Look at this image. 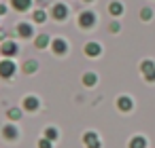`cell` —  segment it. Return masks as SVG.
Masks as SVG:
<instances>
[{
    "label": "cell",
    "mask_w": 155,
    "mask_h": 148,
    "mask_svg": "<svg viewBox=\"0 0 155 148\" xmlns=\"http://www.w3.org/2000/svg\"><path fill=\"white\" fill-rule=\"evenodd\" d=\"M79 26L85 28V30H87V28H94V26H96V15H94L91 11L81 13V15H79Z\"/></svg>",
    "instance_id": "obj_3"
},
{
    "label": "cell",
    "mask_w": 155,
    "mask_h": 148,
    "mask_svg": "<svg viewBox=\"0 0 155 148\" xmlns=\"http://www.w3.org/2000/svg\"><path fill=\"white\" fill-rule=\"evenodd\" d=\"M17 34H19L21 38H30V36H34V28H32V24H19V26H17Z\"/></svg>",
    "instance_id": "obj_10"
},
{
    "label": "cell",
    "mask_w": 155,
    "mask_h": 148,
    "mask_svg": "<svg viewBox=\"0 0 155 148\" xmlns=\"http://www.w3.org/2000/svg\"><path fill=\"white\" fill-rule=\"evenodd\" d=\"M51 49H53L55 55H66L68 53V43L64 38H53L51 40Z\"/></svg>",
    "instance_id": "obj_6"
},
{
    "label": "cell",
    "mask_w": 155,
    "mask_h": 148,
    "mask_svg": "<svg viewBox=\"0 0 155 148\" xmlns=\"http://www.w3.org/2000/svg\"><path fill=\"white\" fill-rule=\"evenodd\" d=\"M151 68H155V61H151V59H144V61L140 64V70H142V74H144V72H149Z\"/></svg>",
    "instance_id": "obj_22"
},
{
    "label": "cell",
    "mask_w": 155,
    "mask_h": 148,
    "mask_svg": "<svg viewBox=\"0 0 155 148\" xmlns=\"http://www.w3.org/2000/svg\"><path fill=\"white\" fill-rule=\"evenodd\" d=\"M11 5H13V9H17V11H28V9L32 7V0H11Z\"/></svg>",
    "instance_id": "obj_13"
},
{
    "label": "cell",
    "mask_w": 155,
    "mask_h": 148,
    "mask_svg": "<svg viewBox=\"0 0 155 148\" xmlns=\"http://www.w3.org/2000/svg\"><path fill=\"white\" fill-rule=\"evenodd\" d=\"M36 68H38V64H36V61H28V64L24 66V72H26V74H34V72H36Z\"/></svg>",
    "instance_id": "obj_18"
},
{
    "label": "cell",
    "mask_w": 155,
    "mask_h": 148,
    "mask_svg": "<svg viewBox=\"0 0 155 148\" xmlns=\"http://www.w3.org/2000/svg\"><path fill=\"white\" fill-rule=\"evenodd\" d=\"M2 135H5L9 142H13V140H17V137H19V131H17V127L11 123V125H7V127L2 129Z\"/></svg>",
    "instance_id": "obj_11"
},
{
    "label": "cell",
    "mask_w": 155,
    "mask_h": 148,
    "mask_svg": "<svg viewBox=\"0 0 155 148\" xmlns=\"http://www.w3.org/2000/svg\"><path fill=\"white\" fill-rule=\"evenodd\" d=\"M151 17H153V11H151L149 7H144V9L140 11V19H142V21H149Z\"/></svg>",
    "instance_id": "obj_20"
},
{
    "label": "cell",
    "mask_w": 155,
    "mask_h": 148,
    "mask_svg": "<svg viewBox=\"0 0 155 148\" xmlns=\"http://www.w3.org/2000/svg\"><path fill=\"white\" fill-rule=\"evenodd\" d=\"M127 148H147V137L144 135H134L127 144Z\"/></svg>",
    "instance_id": "obj_12"
},
{
    "label": "cell",
    "mask_w": 155,
    "mask_h": 148,
    "mask_svg": "<svg viewBox=\"0 0 155 148\" xmlns=\"http://www.w3.org/2000/svg\"><path fill=\"white\" fill-rule=\"evenodd\" d=\"M83 2H91V0H83Z\"/></svg>",
    "instance_id": "obj_27"
},
{
    "label": "cell",
    "mask_w": 155,
    "mask_h": 148,
    "mask_svg": "<svg viewBox=\"0 0 155 148\" xmlns=\"http://www.w3.org/2000/svg\"><path fill=\"white\" fill-rule=\"evenodd\" d=\"M38 148H53V142L47 140V137H43V140H38Z\"/></svg>",
    "instance_id": "obj_23"
},
{
    "label": "cell",
    "mask_w": 155,
    "mask_h": 148,
    "mask_svg": "<svg viewBox=\"0 0 155 148\" xmlns=\"http://www.w3.org/2000/svg\"><path fill=\"white\" fill-rule=\"evenodd\" d=\"M117 108H119L121 112H130V110L134 108V102H132V97H127V95H121V97H117Z\"/></svg>",
    "instance_id": "obj_9"
},
{
    "label": "cell",
    "mask_w": 155,
    "mask_h": 148,
    "mask_svg": "<svg viewBox=\"0 0 155 148\" xmlns=\"http://www.w3.org/2000/svg\"><path fill=\"white\" fill-rule=\"evenodd\" d=\"M15 70H17L15 61H11V59L0 61V76H2V78H11V76H15Z\"/></svg>",
    "instance_id": "obj_1"
},
{
    "label": "cell",
    "mask_w": 155,
    "mask_h": 148,
    "mask_svg": "<svg viewBox=\"0 0 155 148\" xmlns=\"http://www.w3.org/2000/svg\"><path fill=\"white\" fill-rule=\"evenodd\" d=\"M81 80H83V85H85V87H94V85L98 83V76H96L94 72H85Z\"/></svg>",
    "instance_id": "obj_15"
},
{
    "label": "cell",
    "mask_w": 155,
    "mask_h": 148,
    "mask_svg": "<svg viewBox=\"0 0 155 148\" xmlns=\"http://www.w3.org/2000/svg\"><path fill=\"white\" fill-rule=\"evenodd\" d=\"M38 49H45V47H49L51 45V40H49V36L47 34H41V36H36V43H34Z\"/></svg>",
    "instance_id": "obj_16"
},
{
    "label": "cell",
    "mask_w": 155,
    "mask_h": 148,
    "mask_svg": "<svg viewBox=\"0 0 155 148\" xmlns=\"http://www.w3.org/2000/svg\"><path fill=\"white\" fill-rule=\"evenodd\" d=\"M83 144H85L87 148H102V142H100L98 133H94V131H87V133L83 135Z\"/></svg>",
    "instance_id": "obj_4"
},
{
    "label": "cell",
    "mask_w": 155,
    "mask_h": 148,
    "mask_svg": "<svg viewBox=\"0 0 155 148\" xmlns=\"http://www.w3.org/2000/svg\"><path fill=\"white\" fill-rule=\"evenodd\" d=\"M108 13H110L113 17H121V15H123V5H121V2H117V0H115V2H110Z\"/></svg>",
    "instance_id": "obj_14"
},
{
    "label": "cell",
    "mask_w": 155,
    "mask_h": 148,
    "mask_svg": "<svg viewBox=\"0 0 155 148\" xmlns=\"http://www.w3.org/2000/svg\"><path fill=\"white\" fill-rule=\"evenodd\" d=\"M7 116H9L11 121H17V118L21 116V110H19V108H9V112H7Z\"/></svg>",
    "instance_id": "obj_19"
},
{
    "label": "cell",
    "mask_w": 155,
    "mask_h": 148,
    "mask_svg": "<svg viewBox=\"0 0 155 148\" xmlns=\"http://www.w3.org/2000/svg\"><path fill=\"white\" fill-rule=\"evenodd\" d=\"M144 80L147 83H155V68H151L149 72H144Z\"/></svg>",
    "instance_id": "obj_24"
},
{
    "label": "cell",
    "mask_w": 155,
    "mask_h": 148,
    "mask_svg": "<svg viewBox=\"0 0 155 148\" xmlns=\"http://www.w3.org/2000/svg\"><path fill=\"white\" fill-rule=\"evenodd\" d=\"M38 108H41L38 97H34V95H26V97H24V110H28V112H36Z\"/></svg>",
    "instance_id": "obj_8"
},
{
    "label": "cell",
    "mask_w": 155,
    "mask_h": 148,
    "mask_svg": "<svg viewBox=\"0 0 155 148\" xmlns=\"http://www.w3.org/2000/svg\"><path fill=\"white\" fill-rule=\"evenodd\" d=\"M45 19H47V13L45 11H34V21L36 24H45Z\"/></svg>",
    "instance_id": "obj_21"
},
{
    "label": "cell",
    "mask_w": 155,
    "mask_h": 148,
    "mask_svg": "<svg viewBox=\"0 0 155 148\" xmlns=\"http://www.w3.org/2000/svg\"><path fill=\"white\" fill-rule=\"evenodd\" d=\"M5 11H7V7H2V5H0V15H5Z\"/></svg>",
    "instance_id": "obj_26"
},
{
    "label": "cell",
    "mask_w": 155,
    "mask_h": 148,
    "mask_svg": "<svg viewBox=\"0 0 155 148\" xmlns=\"http://www.w3.org/2000/svg\"><path fill=\"white\" fill-rule=\"evenodd\" d=\"M83 51H85V55H87V57H91V59H94V57L102 55V45L91 40V43H87V45H85V49H83Z\"/></svg>",
    "instance_id": "obj_7"
},
{
    "label": "cell",
    "mask_w": 155,
    "mask_h": 148,
    "mask_svg": "<svg viewBox=\"0 0 155 148\" xmlns=\"http://www.w3.org/2000/svg\"><path fill=\"white\" fill-rule=\"evenodd\" d=\"M0 53H2L5 57H13V55H17V53H19V47H17L13 40H5V43H2V47H0Z\"/></svg>",
    "instance_id": "obj_5"
},
{
    "label": "cell",
    "mask_w": 155,
    "mask_h": 148,
    "mask_svg": "<svg viewBox=\"0 0 155 148\" xmlns=\"http://www.w3.org/2000/svg\"><path fill=\"white\" fill-rule=\"evenodd\" d=\"M45 137L51 140V142L58 140V129H55V127H47V129H45Z\"/></svg>",
    "instance_id": "obj_17"
},
{
    "label": "cell",
    "mask_w": 155,
    "mask_h": 148,
    "mask_svg": "<svg viewBox=\"0 0 155 148\" xmlns=\"http://www.w3.org/2000/svg\"><path fill=\"white\" fill-rule=\"evenodd\" d=\"M51 17H53L55 21H64V19L68 17V7H66L64 2H58V5L51 9Z\"/></svg>",
    "instance_id": "obj_2"
},
{
    "label": "cell",
    "mask_w": 155,
    "mask_h": 148,
    "mask_svg": "<svg viewBox=\"0 0 155 148\" xmlns=\"http://www.w3.org/2000/svg\"><path fill=\"white\" fill-rule=\"evenodd\" d=\"M108 30H110V32H119L121 28H119V24H117V21H113V24L108 26Z\"/></svg>",
    "instance_id": "obj_25"
}]
</instances>
